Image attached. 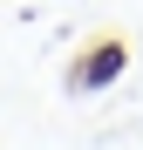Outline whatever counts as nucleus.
I'll return each instance as SVG.
<instances>
[{
    "instance_id": "f257e3e1",
    "label": "nucleus",
    "mask_w": 143,
    "mask_h": 150,
    "mask_svg": "<svg viewBox=\"0 0 143 150\" xmlns=\"http://www.w3.org/2000/svg\"><path fill=\"white\" fill-rule=\"evenodd\" d=\"M116 68H123V48H95V55L75 68V82H82V89H95V82H109Z\"/></svg>"
}]
</instances>
